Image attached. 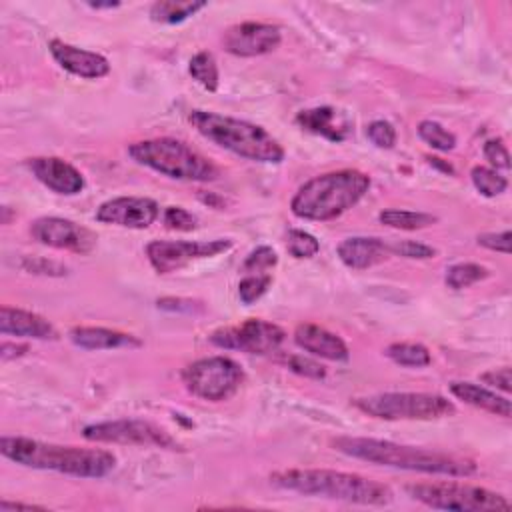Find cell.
<instances>
[{"label": "cell", "instance_id": "1", "mask_svg": "<svg viewBox=\"0 0 512 512\" xmlns=\"http://www.w3.org/2000/svg\"><path fill=\"white\" fill-rule=\"evenodd\" d=\"M332 446L334 450L350 458L366 460L378 466L410 470V472L442 474V476H472L478 470L476 462L464 456L434 452V450L406 446V444L378 440V438L338 436V438H332Z\"/></svg>", "mask_w": 512, "mask_h": 512}, {"label": "cell", "instance_id": "2", "mask_svg": "<svg viewBox=\"0 0 512 512\" xmlns=\"http://www.w3.org/2000/svg\"><path fill=\"white\" fill-rule=\"evenodd\" d=\"M0 452L20 466L52 470L76 478H104L116 466V456L102 448L64 446L24 436H2Z\"/></svg>", "mask_w": 512, "mask_h": 512}, {"label": "cell", "instance_id": "3", "mask_svg": "<svg viewBox=\"0 0 512 512\" xmlns=\"http://www.w3.org/2000/svg\"><path fill=\"white\" fill-rule=\"evenodd\" d=\"M270 484L304 496H322L360 506H386L394 492L372 478L328 468H290L270 474Z\"/></svg>", "mask_w": 512, "mask_h": 512}, {"label": "cell", "instance_id": "4", "mask_svg": "<svg viewBox=\"0 0 512 512\" xmlns=\"http://www.w3.org/2000/svg\"><path fill=\"white\" fill-rule=\"evenodd\" d=\"M370 188V176L354 170L324 172L304 182L290 200V210L302 220L326 222L356 206Z\"/></svg>", "mask_w": 512, "mask_h": 512}, {"label": "cell", "instance_id": "5", "mask_svg": "<svg viewBox=\"0 0 512 512\" xmlns=\"http://www.w3.org/2000/svg\"><path fill=\"white\" fill-rule=\"evenodd\" d=\"M188 122L206 140L252 162L278 164L284 160L282 144L262 126L210 110H190Z\"/></svg>", "mask_w": 512, "mask_h": 512}, {"label": "cell", "instance_id": "6", "mask_svg": "<svg viewBox=\"0 0 512 512\" xmlns=\"http://www.w3.org/2000/svg\"><path fill=\"white\" fill-rule=\"evenodd\" d=\"M130 158L154 172L184 182H210L218 178V168L182 140L162 136L130 144Z\"/></svg>", "mask_w": 512, "mask_h": 512}, {"label": "cell", "instance_id": "7", "mask_svg": "<svg viewBox=\"0 0 512 512\" xmlns=\"http://www.w3.org/2000/svg\"><path fill=\"white\" fill-rule=\"evenodd\" d=\"M352 404L378 420H438L456 414L454 402L430 392H382L354 398Z\"/></svg>", "mask_w": 512, "mask_h": 512}, {"label": "cell", "instance_id": "8", "mask_svg": "<svg viewBox=\"0 0 512 512\" xmlns=\"http://www.w3.org/2000/svg\"><path fill=\"white\" fill-rule=\"evenodd\" d=\"M406 492L424 506L456 512L510 510V500L494 490L462 482H420L408 484Z\"/></svg>", "mask_w": 512, "mask_h": 512}, {"label": "cell", "instance_id": "9", "mask_svg": "<svg viewBox=\"0 0 512 512\" xmlns=\"http://www.w3.org/2000/svg\"><path fill=\"white\" fill-rule=\"evenodd\" d=\"M180 378L192 396L206 402H224L240 390L244 370L228 356H208L186 364Z\"/></svg>", "mask_w": 512, "mask_h": 512}, {"label": "cell", "instance_id": "10", "mask_svg": "<svg viewBox=\"0 0 512 512\" xmlns=\"http://www.w3.org/2000/svg\"><path fill=\"white\" fill-rule=\"evenodd\" d=\"M82 436L88 442H98V444H132V446L180 450V444L164 428L148 420L96 422V424L84 426Z\"/></svg>", "mask_w": 512, "mask_h": 512}, {"label": "cell", "instance_id": "11", "mask_svg": "<svg viewBox=\"0 0 512 512\" xmlns=\"http://www.w3.org/2000/svg\"><path fill=\"white\" fill-rule=\"evenodd\" d=\"M232 248L230 238L214 240H152L146 246V258L158 274H170L192 260L212 258Z\"/></svg>", "mask_w": 512, "mask_h": 512}, {"label": "cell", "instance_id": "12", "mask_svg": "<svg viewBox=\"0 0 512 512\" xmlns=\"http://www.w3.org/2000/svg\"><path fill=\"white\" fill-rule=\"evenodd\" d=\"M286 332L268 320L248 318L242 324L214 330L208 340L224 350H240L248 354H270L280 348Z\"/></svg>", "mask_w": 512, "mask_h": 512}, {"label": "cell", "instance_id": "13", "mask_svg": "<svg viewBox=\"0 0 512 512\" xmlns=\"http://www.w3.org/2000/svg\"><path fill=\"white\" fill-rule=\"evenodd\" d=\"M30 234L34 240H38L44 246H50L56 250H68L76 254L92 252L98 242V236L90 228L58 216L36 218L30 226Z\"/></svg>", "mask_w": 512, "mask_h": 512}, {"label": "cell", "instance_id": "14", "mask_svg": "<svg viewBox=\"0 0 512 512\" xmlns=\"http://www.w3.org/2000/svg\"><path fill=\"white\" fill-rule=\"evenodd\" d=\"M280 42H282L280 28L264 22H240L230 26L222 36L224 50L240 58L268 54L276 50Z\"/></svg>", "mask_w": 512, "mask_h": 512}, {"label": "cell", "instance_id": "15", "mask_svg": "<svg viewBox=\"0 0 512 512\" xmlns=\"http://www.w3.org/2000/svg\"><path fill=\"white\" fill-rule=\"evenodd\" d=\"M160 216V206L144 196H118L102 202L96 210V220L132 230L148 228Z\"/></svg>", "mask_w": 512, "mask_h": 512}, {"label": "cell", "instance_id": "16", "mask_svg": "<svg viewBox=\"0 0 512 512\" xmlns=\"http://www.w3.org/2000/svg\"><path fill=\"white\" fill-rule=\"evenodd\" d=\"M28 168L46 188L56 194L76 196L84 190L86 182L80 170L58 156H34L28 160Z\"/></svg>", "mask_w": 512, "mask_h": 512}, {"label": "cell", "instance_id": "17", "mask_svg": "<svg viewBox=\"0 0 512 512\" xmlns=\"http://www.w3.org/2000/svg\"><path fill=\"white\" fill-rule=\"evenodd\" d=\"M48 50L62 70H66L78 78L98 80L110 72V62L98 52L72 46L58 38L50 40Z\"/></svg>", "mask_w": 512, "mask_h": 512}, {"label": "cell", "instance_id": "18", "mask_svg": "<svg viewBox=\"0 0 512 512\" xmlns=\"http://www.w3.org/2000/svg\"><path fill=\"white\" fill-rule=\"evenodd\" d=\"M294 342L298 348L306 350L312 356L324 358V360L344 362L350 358V350L338 334L326 330L324 326L312 324V322H302L296 326Z\"/></svg>", "mask_w": 512, "mask_h": 512}, {"label": "cell", "instance_id": "19", "mask_svg": "<svg viewBox=\"0 0 512 512\" xmlns=\"http://www.w3.org/2000/svg\"><path fill=\"white\" fill-rule=\"evenodd\" d=\"M0 332L4 336L34 340H54L58 336L56 328L44 316L12 306L0 308Z\"/></svg>", "mask_w": 512, "mask_h": 512}, {"label": "cell", "instance_id": "20", "mask_svg": "<svg viewBox=\"0 0 512 512\" xmlns=\"http://www.w3.org/2000/svg\"><path fill=\"white\" fill-rule=\"evenodd\" d=\"M390 256V246L376 236H354L338 244V258L352 270H366Z\"/></svg>", "mask_w": 512, "mask_h": 512}, {"label": "cell", "instance_id": "21", "mask_svg": "<svg viewBox=\"0 0 512 512\" xmlns=\"http://www.w3.org/2000/svg\"><path fill=\"white\" fill-rule=\"evenodd\" d=\"M296 124L312 132L316 136H322L332 142H342L350 134V122L346 120L344 114H340L332 106H318V108H308L298 112Z\"/></svg>", "mask_w": 512, "mask_h": 512}, {"label": "cell", "instance_id": "22", "mask_svg": "<svg viewBox=\"0 0 512 512\" xmlns=\"http://www.w3.org/2000/svg\"><path fill=\"white\" fill-rule=\"evenodd\" d=\"M72 344L84 350H112V348H138L142 342L126 332L102 326H76L68 332Z\"/></svg>", "mask_w": 512, "mask_h": 512}, {"label": "cell", "instance_id": "23", "mask_svg": "<svg viewBox=\"0 0 512 512\" xmlns=\"http://www.w3.org/2000/svg\"><path fill=\"white\" fill-rule=\"evenodd\" d=\"M450 392L464 404H470L478 410H484L502 418H510L512 414L510 400L506 396H498L496 392L484 386H478L472 382H450Z\"/></svg>", "mask_w": 512, "mask_h": 512}, {"label": "cell", "instance_id": "24", "mask_svg": "<svg viewBox=\"0 0 512 512\" xmlns=\"http://www.w3.org/2000/svg\"><path fill=\"white\" fill-rule=\"evenodd\" d=\"M206 8L200 0H158L150 6V18L160 24H180Z\"/></svg>", "mask_w": 512, "mask_h": 512}, {"label": "cell", "instance_id": "25", "mask_svg": "<svg viewBox=\"0 0 512 512\" xmlns=\"http://www.w3.org/2000/svg\"><path fill=\"white\" fill-rule=\"evenodd\" d=\"M384 354L398 366L424 368L432 362L430 350L420 342H392L386 346Z\"/></svg>", "mask_w": 512, "mask_h": 512}, {"label": "cell", "instance_id": "26", "mask_svg": "<svg viewBox=\"0 0 512 512\" xmlns=\"http://www.w3.org/2000/svg\"><path fill=\"white\" fill-rule=\"evenodd\" d=\"M378 220L384 226L396 228V230H422L432 226L438 218L428 212H414V210H398V208H388L378 214Z\"/></svg>", "mask_w": 512, "mask_h": 512}, {"label": "cell", "instance_id": "27", "mask_svg": "<svg viewBox=\"0 0 512 512\" xmlns=\"http://www.w3.org/2000/svg\"><path fill=\"white\" fill-rule=\"evenodd\" d=\"M188 72L190 76L208 92H216L218 84H220V74H218V64L212 52H198L190 58L188 64Z\"/></svg>", "mask_w": 512, "mask_h": 512}, {"label": "cell", "instance_id": "28", "mask_svg": "<svg viewBox=\"0 0 512 512\" xmlns=\"http://www.w3.org/2000/svg\"><path fill=\"white\" fill-rule=\"evenodd\" d=\"M486 276H488V270L484 266H480L476 262H458L446 270L444 282L452 290H462V288H468V286L484 280Z\"/></svg>", "mask_w": 512, "mask_h": 512}, {"label": "cell", "instance_id": "29", "mask_svg": "<svg viewBox=\"0 0 512 512\" xmlns=\"http://www.w3.org/2000/svg\"><path fill=\"white\" fill-rule=\"evenodd\" d=\"M470 178L474 188L486 198L500 196L508 188V180L502 174H498V170L488 166H474L470 172Z\"/></svg>", "mask_w": 512, "mask_h": 512}, {"label": "cell", "instance_id": "30", "mask_svg": "<svg viewBox=\"0 0 512 512\" xmlns=\"http://www.w3.org/2000/svg\"><path fill=\"white\" fill-rule=\"evenodd\" d=\"M418 136L434 150H440V152H448V150H454L456 146V136L446 130L440 122L436 120H422L418 124Z\"/></svg>", "mask_w": 512, "mask_h": 512}, {"label": "cell", "instance_id": "31", "mask_svg": "<svg viewBox=\"0 0 512 512\" xmlns=\"http://www.w3.org/2000/svg\"><path fill=\"white\" fill-rule=\"evenodd\" d=\"M286 250L290 252V256L294 258H312L320 252V242L304 230H288L286 234Z\"/></svg>", "mask_w": 512, "mask_h": 512}, {"label": "cell", "instance_id": "32", "mask_svg": "<svg viewBox=\"0 0 512 512\" xmlns=\"http://www.w3.org/2000/svg\"><path fill=\"white\" fill-rule=\"evenodd\" d=\"M288 370H292L294 374L298 376H304V378H312V380H322L326 376V368L312 360V358H306L302 354H284L278 358Z\"/></svg>", "mask_w": 512, "mask_h": 512}, {"label": "cell", "instance_id": "33", "mask_svg": "<svg viewBox=\"0 0 512 512\" xmlns=\"http://www.w3.org/2000/svg\"><path fill=\"white\" fill-rule=\"evenodd\" d=\"M270 284H272V276L268 272L266 274H246L238 282V296L244 304H252L266 294Z\"/></svg>", "mask_w": 512, "mask_h": 512}, {"label": "cell", "instance_id": "34", "mask_svg": "<svg viewBox=\"0 0 512 512\" xmlns=\"http://www.w3.org/2000/svg\"><path fill=\"white\" fill-rule=\"evenodd\" d=\"M278 264V254L274 248L270 246H258L256 250H252L244 264H242V272L244 274H266V270L274 268Z\"/></svg>", "mask_w": 512, "mask_h": 512}, {"label": "cell", "instance_id": "35", "mask_svg": "<svg viewBox=\"0 0 512 512\" xmlns=\"http://www.w3.org/2000/svg\"><path fill=\"white\" fill-rule=\"evenodd\" d=\"M388 246H390V254L402 256V258H410V260H426V258H434L436 256V250L432 246L416 242V240L388 242Z\"/></svg>", "mask_w": 512, "mask_h": 512}, {"label": "cell", "instance_id": "36", "mask_svg": "<svg viewBox=\"0 0 512 512\" xmlns=\"http://www.w3.org/2000/svg\"><path fill=\"white\" fill-rule=\"evenodd\" d=\"M366 136H368V140H370L374 146L384 148V150H390V148H394V144H396V130H394V126H392L390 122H386V120H374V122H370L368 128H366Z\"/></svg>", "mask_w": 512, "mask_h": 512}, {"label": "cell", "instance_id": "37", "mask_svg": "<svg viewBox=\"0 0 512 512\" xmlns=\"http://www.w3.org/2000/svg\"><path fill=\"white\" fill-rule=\"evenodd\" d=\"M162 220H164L166 228L180 230V232H190L198 224V218L192 212H188L186 208H182V206H168L164 210Z\"/></svg>", "mask_w": 512, "mask_h": 512}, {"label": "cell", "instance_id": "38", "mask_svg": "<svg viewBox=\"0 0 512 512\" xmlns=\"http://www.w3.org/2000/svg\"><path fill=\"white\" fill-rule=\"evenodd\" d=\"M484 158L490 162L494 170H508L510 168V154L508 148L500 138H490L484 142Z\"/></svg>", "mask_w": 512, "mask_h": 512}, {"label": "cell", "instance_id": "39", "mask_svg": "<svg viewBox=\"0 0 512 512\" xmlns=\"http://www.w3.org/2000/svg\"><path fill=\"white\" fill-rule=\"evenodd\" d=\"M478 246H484L488 250H494V252H502V254H510V242H512V234L510 230H502V232H484V234H478L476 238Z\"/></svg>", "mask_w": 512, "mask_h": 512}, {"label": "cell", "instance_id": "40", "mask_svg": "<svg viewBox=\"0 0 512 512\" xmlns=\"http://www.w3.org/2000/svg\"><path fill=\"white\" fill-rule=\"evenodd\" d=\"M22 268L30 274H44V276H62L66 274V266L46 260V258H24Z\"/></svg>", "mask_w": 512, "mask_h": 512}, {"label": "cell", "instance_id": "41", "mask_svg": "<svg viewBox=\"0 0 512 512\" xmlns=\"http://www.w3.org/2000/svg\"><path fill=\"white\" fill-rule=\"evenodd\" d=\"M480 382H484L496 390H502L504 394H510L512 392V370L508 366L492 368V370L480 374Z\"/></svg>", "mask_w": 512, "mask_h": 512}, {"label": "cell", "instance_id": "42", "mask_svg": "<svg viewBox=\"0 0 512 512\" xmlns=\"http://www.w3.org/2000/svg\"><path fill=\"white\" fill-rule=\"evenodd\" d=\"M28 352V346L26 344H16V342H2L0 346V358L6 362V360H12V358H20Z\"/></svg>", "mask_w": 512, "mask_h": 512}, {"label": "cell", "instance_id": "43", "mask_svg": "<svg viewBox=\"0 0 512 512\" xmlns=\"http://www.w3.org/2000/svg\"><path fill=\"white\" fill-rule=\"evenodd\" d=\"M12 510H44V508H42V506H36V504L10 502V500H2V502H0V512H12Z\"/></svg>", "mask_w": 512, "mask_h": 512}, {"label": "cell", "instance_id": "44", "mask_svg": "<svg viewBox=\"0 0 512 512\" xmlns=\"http://www.w3.org/2000/svg\"><path fill=\"white\" fill-rule=\"evenodd\" d=\"M426 160H428L432 166L444 170L446 174H454V168H452L448 162H442V158H438V156H426Z\"/></svg>", "mask_w": 512, "mask_h": 512}, {"label": "cell", "instance_id": "45", "mask_svg": "<svg viewBox=\"0 0 512 512\" xmlns=\"http://www.w3.org/2000/svg\"><path fill=\"white\" fill-rule=\"evenodd\" d=\"M88 6L94 10H102V8H116L120 6V2H90Z\"/></svg>", "mask_w": 512, "mask_h": 512}]
</instances>
